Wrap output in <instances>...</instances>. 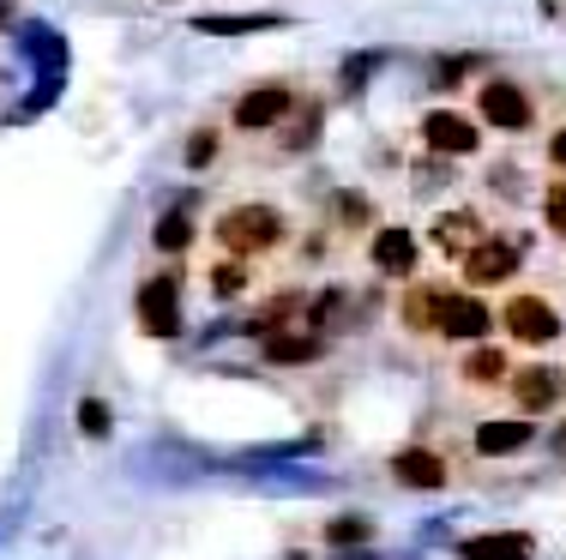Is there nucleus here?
Segmentation results:
<instances>
[{
  "mask_svg": "<svg viewBox=\"0 0 566 560\" xmlns=\"http://www.w3.org/2000/svg\"><path fill=\"white\" fill-rule=\"evenodd\" d=\"M211 235H218V247L229 253V260H253V253L283 247L290 218H283L277 205H265V199H241V205H229L223 218L211 223Z\"/></svg>",
  "mask_w": 566,
  "mask_h": 560,
  "instance_id": "nucleus-1",
  "label": "nucleus"
},
{
  "mask_svg": "<svg viewBox=\"0 0 566 560\" xmlns=\"http://www.w3.org/2000/svg\"><path fill=\"white\" fill-rule=\"evenodd\" d=\"M181 289H187V272H181V265H164V272L145 277L139 296H133L139 331H151V338H175V331H181Z\"/></svg>",
  "mask_w": 566,
  "mask_h": 560,
  "instance_id": "nucleus-2",
  "label": "nucleus"
},
{
  "mask_svg": "<svg viewBox=\"0 0 566 560\" xmlns=\"http://www.w3.org/2000/svg\"><path fill=\"white\" fill-rule=\"evenodd\" d=\"M494 326L506 331L512 344H531V350H543V344H555L566 331L560 308L548 296H536V289H518V296H506V308L494 314Z\"/></svg>",
  "mask_w": 566,
  "mask_h": 560,
  "instance_id": "nucleus-3",
  "label": "nucleus"
},
{
  "mask_svg": "<svg viewBox=\"0 0 566 560\" xmlns=\"http://www.w3.org/2000/svg\"><path fill=\"white\" fill-rule=\"evenodd\" d=\"M476 115H482V127H494V133H531L536 127V97L518 78H482Z\"/></svg>",
  "mask_w": 566,
  "mask_h": 560,
  "instance_id": "nucleus-4",
  "label": "nucleus"
},
{
  "mask_svg": "<svg viewBox=\"0 0 566 560\" xmlns=\"http://www.w3.org/2000/svg\"><path fill=\"white\" fill-rule=\"evenodd\" d=\"M295 85H253V91H241L235 97V109H229V127L235 133H272L283 127L295 115Z\"/></svg>",
  "mask_w": 566,
  "mask_h": 560,
  "instance_id": "nucleus-5",
  "label": "nucleus"
},
{
  "mask_svg": "<svg viewBox=\"0 0 566 560\" xmlns=\"http://www.w3.org/2000/svg\"><path fill=\"white\" fill-rule=\"evenodd\" d=\"M464 289H494V284H512V277H518V242H506V235H489V242L482 247H470L464 260Z\"/></svg>",
  "mask_w": 566,
  "mask_h": 560,
  "instance_id": "nucleus-6",
  "label": "nucleus"
},
{
  "mask_svg": "<svg viewBox=\"0 0 566 560\" xmlns=\"http://www.w3.org/2000/svg\"><path fill=\"white\" fill-rule=\"evenodd\" d=\"M489 326H494V314H489V302L476 296V289H447L440 296V338H458V344H482L489 338Z\"/></svg>",
  "mask_w": 566,
  "mask_h": 560,
  "instance_id": "nucleus-7",
  "label": "nucleus"
},
{
  "mask_svg": "<svg viewBox=\"0 0 566 560\" xmlns=\"http://www.w3.org/2000/svg\"><path fill=\"white\" fill-rule=\"evenodd\" d=\"M506 392H512V404H518L524 416H543V410H555V398L566 392V380H560L555 362H531V368L506 373Z\"/></svg>",
  "mask_w": 566,
  "mask_h": 560,
  "instance_id": "nucleus-8",
  "label": "nucleus"
},
{
  "mask_svg": "<svg viewBox=\"0 0 566 560\" xmlns=\"http://www.w3.org/2000/svg\"><path fill=\"white\" fill-rule=\"evenodd\" d=\"M422 139H428V151H440V157H470V151H482V127H470L464 115H452V109H434L422 121Z\"/></svg>",
  "mask_w": 566,
  "mask_h": 560,
  "instance_id": "nucleus-9",
  "label": "nucleus"
},
{
  "mask_svg": "<svg viewBox=\"0 0 566 560\" xmlns=\"http://www.w3.org/2000/svg\"><path fill=\"white\" fill-rule=\"evenodd\" d=\"M368 260L380 265L386 277H416V235L403 223H380L368 242Z\"/></svg>",
  "mask_w": 566,
  "mask_h": 560,
  "instance_id": "nucleus-10",
  "label": "nucleus"
},
{
  "mask_svg": "<svg viewBox=\"0 0 566 560\" xmlns=\"http://www.w3.org/2000/svg\"><path fill=\"white\" fill-rule=\"evenodd\" d=\"M536 440V416H506V422H482L476 429V452L482 458H512Z\"/></svg>",
  "mask_w": 566,
  "mask_h": 560,
  "instance_id": "nucleus-11",
  "label": "nucleus"
},
{
  "mask_svg": "<svg viewBox=\"0 0 566 560\" xmlns=\"http://www.w3.org/2000/svg\"><path fill=\"white\" fill-rule=\"evenodd\" d=\"M392 476L403 488H447V458L440 452H428V446H403L398 458H392Z\"/></svg>",
  "mask_w": 566,
  "mask_h": 560,
  "instance_id": "nucleus-12",
  "label": "nucleus"
},
{
  "mask_svg": "<svg viewBox=\"0 0 566 560\" xmlns=\"http://www.w3.org/2000/svg\"><path fill=\"white\" fill-rule=\"evenodd\" d=\"M482 242H489V223H482L476 211H447V218L434 223V247L452 253V260H464V253L482 247Z\"/></svg>",
  "mask_w": 566,
  "mask_h": 560,
  "instance_id": "nucleus-13",
  "label": "nucleus"
},
{
  "mask_svg": "<svg viewBox=\"0 0 566 560\" xmlns=\"http://www.w3.org/2000/svg\"><path fill=\"white\" fill-rule=\"evenodd\" d=\"M506 368H512V362L494 350V344H470L464 362H458V380H464V385H501Z\"/></svg>",
  "mask_w": 566,
  "mask_h": 560,
  "instance_id": "nucleus-14",
  "label": "nucleus"
},
{
  "mask_svg": "<svg viewBox=\"0 0 566 560\" xmlns=\"http://www.w3.org/2000/svg\"><path fill=\"white\" fill-rule=\"evenodd\" d=\"M536 542L524 530H501V537H470L464 542V560H531Z\"/></svg>",
  "mask_w": 566,
  "mask_h": 560,
  "instance_id": "nucleus-15",
  "label": "nucleus"
},
{
  "mask_svg": "<svg viewBox=\"0 0 566 560\" xmlns=\"http://www.w3.org/2000/svg\"><path fill=\"white\" fill-rule=\"evenodd\" d=\"M319 356H326V338H302V331H272V338H265V362H319Z\"/></svg>",
  "mask_w": 566,
  "mask_h": 560,
  "instance_id": "nucleus-16",
  "label": "nucleus"
},
{
  "mask_svg": "<svg viewBox=\"0 0 566 560\" xmlns=\"http://www.w3.org/2000/svg\"><path fill=\"white\" fill-rule=\"evenodd\" d=\"M440 296H447V289H434V284H410V296H403V326L410 331H434L440 326Z\"/></svg>",
  "mask_w": 566,
  "mask_h": 560,
  "instance_id": "nucleus-17",
  "label": "nucleus"
},
{
  "mask_svg": "<svg viewBox=\"0 0 566 560\" xmlns=\"http://www.w3.org/2000/svg\"><path fill=\"white\" fill-rule=\"evenodd\" d=\"M151 247L157 253H187L193 247V218H187V211H164V218H157V230H151Z\"/></svg>",
  "mask_w": 566,
  "mask_h": 560,
  "instance_id": "nucleus-18",
  "label": "nucleus"
},
{
  "mask_svg": "<svg viewBox=\"0 0 566 560\" xmlns=\"http://www.w3.org/2000/svg\"><path fill=\"white\" fill-rule=\"evenodd\" d=\"M206 284H211V296H218V302H229V296H241V289L253 284V272H248V260H229V253H223V260L211 265Z\"/></svg>",
  "mask_w": 566,
  "mask_h": 560,
  "instance_id": "nucleus-19",
  "label": "nucleus"
},
{
  "mask_svg": "<svg viewBox=\"0 0 566 560\" xmlns=\"http://www.w3.org/2000/svg\"><path fill=\"white\" fill-rule=\"evenodd\" d=\"M543 223H548V235H555V242H566V181H548V193H543Z\"/></svg>",
  "mask_w": 566,
  "mask_h": 560,
  "instance_id": "nucleus-20",
  "label": "nucleus"
},
{
  "mask_svg": "<svg viewBox=\"0 0 566 560\" xmlns=\"http://www.w3.org/2000/svg\"><path fill=\"white\" fill-rule=\"evenodd\" d=\"M332 211L349 218L344 230H368V223H374V211H368V199H361V193H338V205H332Z\"/></svg>",
  "mask_w": 566,
  "mask_h": 560,
  "instance_id": "nucleus-21",
  "label": "nucleus"
},
{
  "mask_svg": "<svg viewBox=\"0 0 566 560\" xmlns=\"http://www.w3.org/2000/svg\"><path fill=\"white\" fill-rule=\"evenodd\" d=\"M211 157H218V127H199L193 139H187V163H193V169H206Z\"/></svg>",
  "mask_w": 566,
  "mask_h": 560,
  "instance_id": "nucleus-22",
  "label": "nucleus"
},
{
  "mask_svg": "<svg viewBox=\"0 0 566 560\" xmlns=\"http://www.w3.org/2000/svg\"><path fill=\"white\" fill-rule=\"evenodd\" d=\"M326 537L332 542H361V537H374V525H368V518H332Z\"/></svg>",
  "mask_w": 566,
  "mask_h": 560,
  "instance_id": "nucleus-23",
  "label": "nucleus"
},
{
  "mask_svg": "<svg viewBox=\"0 0 566 560\" xmlns=\"http://www.w3.org/2000/svg\"><path fill=\"white\" fill-rule=\"evenodd\" d=\"M78 429H85V434H109V410H103L97 398H85V404H78Z\"/></svg>",
  "mask_w": 566,
  "mask_h": 560,
  "instance_id": "nucleus-24",
  "label": "nucleus"
},
{
  "mask_svg": "<svg viewBox=\"0 0 566 560\" xmlns=\"http://www.w3.org/2000/svg\"><path fill=\"white\" fill-rule=\"evenodd\" d=\"M548 163H555V169H566V127H555V133H548Z\"/></svg>",
  "mask_w": 566,
  "mask_h": 560,
  "instance_id": "nucleus-25",
  "label": "nucleus"
}]
</instances>
